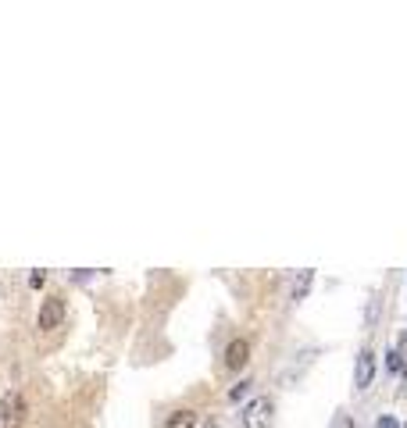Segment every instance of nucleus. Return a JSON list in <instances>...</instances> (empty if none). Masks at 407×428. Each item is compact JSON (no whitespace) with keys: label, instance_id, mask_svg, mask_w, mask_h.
<instances>
[{"label":"nucleus","instance_id":"f257e3e1","mask_svg":"<svg viewBox=\"0 0 407 428\" xmlns=\"http://www.w3.org/2000/svg\"><path fill=\"white\" fill-rule=\"evenodd\" d=\"M275 421V400L272 396H254L247 400L243 414H240V425L243 428H272Z\"/></svg>","mask_w":407,"mask_h":428},{"label":"nucleus","instance_id":"39448f33","mask_svg":"<svg viewBox=\"0 0 407 428\" xmlns=\"http://www.w3.org/2000/svg\"><path fill=\"white\" fill-rule=\"evenodd\" d=\"M247 360H250V342L247 339H232L225 347V368L229 371H243Z\"/></svg>","mask_w":407,"mask_h":428},{"label":"nucleus","instance_id":"20e7f679","mask_svg":"<svg viewBox=\"0 0 407 428\" xmlns=\"http://www.w3.org/2000/svg\"><path fill=\"white\" fill-rule=\"evenodd\" d=\"M372 378H375V353L372 350H361L357 360H354V389L357 393L372 389Z\"/></svg>","mask_w":407,"mask_h":428},{"label":"nucleus","instance_id":"9d476101","mask_svg":"<svg viewBox=\"0 0 407 428\" xmlns=\"http://www.w3.org/2000/svg\"><path fill=\"white\" fill-rule=\"evenodd\" d=\"M375 318H379V293L368 296V314H364V325L372 329V325H375Z\"/></svg>","mask_w":407,"mask_h":428},{"label":"nucleus","instance_id":"6e6552de","mask_svg":"<svg viewBox=\"0 0 407 428\" xmlns=\"http://www.w3.org/2000/svg\"><path fill=\"white\" fill-rule=\"evenodd\" d=\"M407 371V353L397 347V350H386V375H400Z\"/></svg>","mask_w":407,"mask_h":428},{"label":"nucleus","instance_id":"ddd939ff","mask_svg":"<svg viewBox=\"0 0 407 428\" xmlns=\"http://www.w3.org/2000/svg\"><path fill=\"white\" fill-rule=\"evenodd\" d=\"M29 286H32V289L43 286V271H32V275H29Z\"/></svg>","mask_w":407,"mask_h":428},{"label":"nucleus","instance_id":"4468645a","mask_svg":"<svg viewBox=\"0 0 407 428\" xmlns=\"http://www.w3.org/2000/svg\"><path fill=\"white\" fill-rule=\"evenodd\" d=\"M0 428H4V425H0Z\"/></svg>","mask_w":407,"mask_h":428},{"label":"nucleus","instance_id":"1a4fd4ad","mask_svg":"<svg viewBox=\"0 0 407 428\" xmlns=\"http://www.w3.org/2000/svg\"><path fill=\"white\" fill-rule=\"evenodd\" d=\"M250 385H254L250 378H243V382H236V385H232V389H229V403H243V396L250 393Z\"/></svg>","mask_w":407,"mask_h":428},{"label":"nucleus","instance_id":"423d86ee","mask_svg":"<svg viewBox=\"0 0 407 428\" xmlns=\"http://www.w3.org/2000/svg\"><path fill=\"white\" fill-rule=\"evenodd\" d=\"M311 282H314V271H311V268L296 271V278H293V289H290V300H304V296L311 293Z\"/></svg>","mask_w":407,"mask_h":428},{"label":"nucleus","instance_id":"f8f14e48","mask_svg":"<svg viewBox=\"0 0 407 428\" xmlns=\"http://www.w3.org/2000/svg\"><path fill=\"white\" fill-rule=\"evenodd\" d=\"M375 428H400V421H397V418H390V414H382V418L375 421Z\"/></svg>","mask_w":407,"mask_h":428},{"label":"nucleus","instance_id":"f03ea898","mask_svg":"<svg viewBox=\"0 0 407 428\" xmlns=\"http://www.w3.org/2000/svg\"><path fill=\"white\" fill-rule=\"evenodd\" d=\"M26 418H29V403H26V396H21V393H8L4 403H0V425H4V428H15V425H21Z\"/></svg>","mask_w":407,"mask_h":428},{"label":"nucleus","instance_id":"9b49d317","mask_svg":"<svg viewBox=\"0 0 407 428\" xmlns=\"http://www.w3.org/2000/svg\"><path fill=\"white\" fill-rule=\"evenodd\" d=\"M329 428H354V418H350L347 411H339V414L329 421Z\"/></svg>","mask_w":407,"mask_h":428},{"label":"nucleus","instance_id":"7ed1b4c3","mask_svg":"<svg viewBox=\"0 0 407 428\" xmlns=\"http://www.w3.org/2000/svg\"><path fill=\"white\" fill-rule=\"evenodd\" d=\"M61 321H64V300L61 296H47L39 304V314H36V325L43 332H50V329H61Z\"/></svg>","mask_w":407,"mask_h":428},{"label":"nucleus","instance_id":"0eeeda50","mask_svg":"<svg viewBox=\"0 0 407 428\" xmlns=\"http://www.w3.org/2000/svg\"><path fill=\"white\" fill-rule=\"evenodd\" d=\"M164 428H197V414L193 411H171L164 418Z\"/></svg>","mask_w":407,"mask_h":428}]
</instances>
